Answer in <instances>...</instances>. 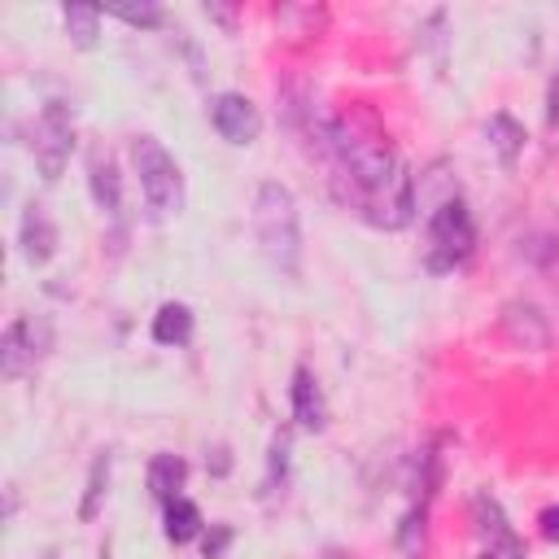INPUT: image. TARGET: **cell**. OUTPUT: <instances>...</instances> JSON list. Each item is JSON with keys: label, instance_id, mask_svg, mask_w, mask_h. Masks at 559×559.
<instances>
[{"label": "cell", "instance_id": "obj_13", "mask_svg": "<svg viewBox=\"0 0 559 559\" xmlns=\"http://www.w3.org/2000/svg\"><path fill=\"white\" fill-rule=\"evenodd\" d=\"M485 140H489V148H493L498 166H502V170H515V162L524 157L528 131H524V122H520L515 114L498 109V114H489V122H485Z\"/></svg>", "mask_w": 559, "mask_h": 559}, {"label": "cell", "instance_id": "obj_17", "mask_svg": "<svg viewBox=\"0 0 559 559\" xmlns=\"http://www.w3.org/2000/svg\"><path fill=\"white\" fill-rule=\"evenodd\" d=\"M428 507L432 502H411L406 511H402V520H397V528H393V546H397V555L402 559H424V550H428Z\"/></svg>", "mask_w": 559, "mask_h": 559}, {"label": "cell", "instance_id": "obj_2", "mask_svg": "<svg viewBox=\"0 0 559 559\" xmlns=\"http://www.w3.org/2000/svg\"><path fill=\"white\" fill-rule=\"evenodd\" d=\"M253 236L266 253V262L297 280L301 275V218H297V197L288 183L266 179L253 192Z\"/></svg>", "mask_w": 559, "mask_h": 559}, {"label": "cell", "instance_id": "obj_16", "mask_svg": "<svg viewBox=\"0 0 559 559\" xmlns=\"http://www.w3.org/2000/svg\"><path fill=\"white\" fill-rule=\"evenodd\" d=\"M192 332H197V314H192V306H183V301H166V306H157V314H153V341H157V345H175V349H183V345L192 341Z\"/></svg>", "mask_w": 559, "mask_h": 559}, {"label": "cell", "instance_id": "obj_26", "mask_svg": "<svg viewBox=\"0 0 559 559\" xmlns=\"http://www.w3.org/2000/svg\"><path fill=\"white\" fill-rule=\"evenodd\" d=\"M546 122L559 127V70H555V79H550V87H546Z\"/></svg>", "mask_w": 559, "mask_h": 559}, {"label": "cell", "instance_id": "obj_8", "mask_svg": "<svg viewBox=\"0 0 559 559\" xmlns=\"http://www.w3.org/2000/svg\"><path fill=\"white\" fill-rule=\"evenodd\" d=\"M210 127L231 148H249L262 135V109L245 92H218L210 96Z\"/></svg>", "mask_w": 559, "mask_h": 559}, {"label": "cell", "instance_id": "obj_14", "mask_svg": "<svg viewBox=\"0 0 559 559\" xmlns=\"http://www.w3.org/2000/svg\"><path fill=\"white\" fill-rule=\"evenodd\" d=\"M162 533H166V542L170 546H188V542H201V533H205V515H201V507L192 502V498H170V502H162Z\"/></svg>", "mask_w": 559, "mask_h": 559}, {"label": "cell", "instance_id": "obj_12", "mask_svg": "<svg viewBox=\"0 0 559 559\" xmlns=\"http://www.w3.org/2000/svg\"><path fill=\"white\" fill-rule=\"evenodd\" d=\"M87 192L96 201L100 214H118L122 210V175H118V162L109 148H92L87 153Z\"/></svg>", "mask_w": 559, "mask_h": 559}, {"label": "cell", "instance_id": "obj_18", "mask_svg": "<svg viewBox=\"0 0 559 559\" xmlns=\"http://www.w3.org/2000/svg\"><path fill=\"white\" fill-rule=\"evenodd\" d=\"M109 476H114V459L109 450H100L87 467V480H83V498H79V520L92 524L100 511H105V498H109Z\"/></svg>", "mask_w": 559, "mask_h": 559}, {"label": "cell", "instance_id": "obj_25", "mask_svg": "<svg viewBox=\"0 0 559 559\" xmlns=\"http://www.w3.org/2000/svg\"><path fill=\"white\" fill-rule=\"evenodd\" d=\"M205 467H210L214 476H227V472H231V450H227V445H214V454L205 459Z\"/></svg>", "mask_w": 559, "mask_h": 559}, {"label": "cell", "instance_id": "obj_3", "mask_svg": "<svg viewBox=\"0 0 559 559\" xmlns=\"http://www.w3.org/2000/svg\"><path fill=\"white\" fill-rule=\"evenodd\" d=\"M476 253V218L463 197H441L424 218L419 262L428 275H450Z\"/></svg>", "mask_w": 559, "mask_h": 559}, {"label": "cell", "instance_id": "obj_20", "mask_svg": "<svg viewBox=\"0 0 559 559\" xmlns=\"http://www.w3.org/2000/svg\"><path fill=\"white\" fill-rule=\"evenodd\" d=\"M100 9L96 4H66L61 9V22H66V35H70V44L74 48H83V52H92L96 44H100Z\"/></svg>", "mask_w": 559, "mask_h": 559}, {"label": "cell", "instance_id": "obj_24", "mask_svg": "<svg viewBox=\"0 0 559 559\" xmlns=\"http://www.w3.org/2000/svg\"><path fill=\"white\" fill-rule=\"evenodd\" d=\"M205 17H210V22H218V26H227V31H236L240 9H236V4H205Z\"/></svg>", "mask_w": 559, "mask_h": 559}, {"label": "cell", "instance_id": "obj_22", "mask_svg": "<svg viewBox=\"0 0 559 559\" xmlns=\"http://www.w3.org/2000/svg\"><path fill=\"white\" fill-rule=\"evenodd\" d=\"M231 542H236V528L231 524H210L201 533V559H223L231 550Z\"/></svg>", "mask_w": 559, "mask_h": 559}, {"label": "cell", "instance_id": "obj_1", "mask_svg": "<svg viewBox=\"0 0 559 559\" xmlns=\"http://www.w3.org/2000/svg\"><path fill=\"white\" fill-rule=\"evenodd\" d=\"M284 122L323 162L336 205H345L376 231H402L415 223V175L367 105L323 114L301 87H288Z\"/></svg>", "mask_w": 559, "mask_h": 559}, {"label": "cell", "instance_id": "obj_5", "mask_svg": "<svg viewBox=\"0 0 559 559\" xmlns=\"http://www.w3.org/2000/svg\"><path fill=\"white\" fill-rule=\"evenodd\" d=\"M74 153V105L70 100H44L31 122V157L44 183H57Z\"/></svg>", "mask_w": 559, "mask_h": 559}, {"label": "cell", "instance_id": "obj_7", "mask_svg": "<svg viewBox=\"0 0 559 559\" xmlns=\"http://www.w3.org/2000/svg\"><path fill=\"white\" fill-rule=\"evenodd\" d=\"M467 515H472V533L480 537V546H485L489 555H502V559H528V550H524V542H520L511 515L502 511V502H498L489 489H476V493H472Z\"/></svg>", "mask_w": 559, "mask_h": 559}, {"label": "cell", "instance_id": "obj_9", "mask_svg": "<svg viewBox=\"0 0 559 559\" xmlns=\"http://www.w3.org/2000/svg\"><path fill=\"white\" fill-rule=\"evenodd\" d=\"M57 245H61V236H57L52 214L39 201H31L22 210V218H17V253H22V262L26 266H48L52 253H57Z\"/></svg>", "mask_w": 559, "mask_h": 559}, {"label": "cell", "instance_id": "obj_10", "mask_svg": "<svg viewBox=\"0 0 559 559\" xmlns=\"http://www.w3.org/2000/svg\"><path fill=\"white\" fill-rule=\"evenodd\" d=\"M498 328H502V336H507L511 345H520V349H546V345H550V319L542 314L537 301H524V297L507 301L502 314H498Z\"/></svg>", "mask_w": 559, "mask_h": 559}, {"label": "cell", "instance_id": "obj_27", "mask_svg": "<svg viewBox=\"0 0 559 559\" xmlns=\"http://www.w3.org/2000/svg\"><path fill=\"white\" fill-rule=\"evenodd\" d=\"M476 559H502V555H489V550H480V555H476Z\"/></svg>", "mask_w": 559, "mask_h": 559}, {"label": "cell", "instance_id": "obj_23", "mask_svg": "<svg viewBox=\"0 0 559 559\" xmlns=\"http://www.w3.org/2000/svg\"><path fill=\"white\" fill-rule=\"evenodd\" d=\"M537 533H542L546 542H559V502H550V507L537 511Z\"/></svg>", "mask_w": 559, "mask_h": 559}, {"label": "cell", "instance_id": "obj_21", "mask_svg": "<svg viewBox=\"0 0 559 559\" xmlns=\"http://www.w3.org/2000/svg\"><path fill=\"white\" fill-rule=\"evenodd\" d=\"M109 17H118L135 31H157L166 22V9L162 4H118V9H109Z\"/></svg>", "mask_w": 559, "mask_h": 559}, {"label": "cell", "instance_id": "obj_15", "mask_svg": "<svg viewBox=\"0 0 559 559\" xmlns=\"http://www.w3.org/2000/svg\"><path fill=\"white\" fill-rule=\"evenodd\" d=\"M183 485H188V463H183V454L157 450V454L148 459V493H153L157 502H170V498L183 493Z\"/></svg>", "mask_w": 559, "mask_h": 559}, {"label": "cell", "instance_id": "obj_11", "mask_svg": "<svg viewBox=\"0 0 559 559\" xmlns=\"http://www.w3.org/2000/svg\"><path fill=\"white\" fill-rule=\"evenodd\" d=\"M288 406H293L297 428H306V432H323V428H328V393H323L319 376H314L306 362H297V367H293Z\"/></svg>", "mask_w": 559, "mask_h": 559}, {"label": "cell", "instance_id": "obj_19", "mask_svg": "<svg viewBox=\"0 0 559 559\" xmlns=\"http://www.w3.org/2000/svg\"><path fill=\"white\" fill-rule=\"evenodd\" d=\"M293 476V441L288 432H275L266 445V472H262V498H284Z\"/></svg>", "mask_w": 559, "mask_h": 559}, {"label": "cell", "instance_id": "obj_4", "mask_svg": "<svg viewBox=\"0 0 559 559\" xmlns=\"http://www.w3.org/2000/svg\"><path fill=\"white\" fill-rule=\"evenodd\" d=\"M131 166H135L140 192H144V201H148V210L157 218H170V214L183 210V201H188L183 170H179L175 153L157 135H135L131 140Z\"/></svg>", "mask_w": 559, "mask_h": 559}, {"label": "cell", "instance_id": "obj_6", "mask_svg": "<svg viewBox=\"0 0 559 559\" xmlns=\"http://www.w3.org/2000/svg\"><path fill=\"white\" fill-rule=\"evenodd\" d=\"M52 345V328L48 319H31V314H17L4 336H0V376L4 380H22L26 371L39 367V358L48 354Z\"/></svg>", "mask_w": 559, "mask_h": 559}]
</instances>
